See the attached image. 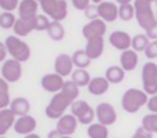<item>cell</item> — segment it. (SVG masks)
<instances>
[{
    "label": "cell",
    "instance_id": "cell-28",
    "mask_svg": "<svg viewBox=\"0 0 157 138\" xmlns=\"http://www.w3.org/2000/svg\"><path fill=\"white\" fill-rule=\"evenodd\" d=\"M87 136L88 138H108L109 130L106 126L101 124V123H92L87 128Z\"/></svg>",
    "mask_w": 157,
    "mask_h": 138
},
{
    "label": "cell",
    "instance_id": "cell-29",
    "mask_svg": "<svg viewBox=\"0 0 157 138\" xmlns=\"http://www.w3.org/2000/svg\"><path fill=\"white\" fill-rule=\"evenodd\" d=\"M72 80L77 84L78 87H86L91 81V76L86 69H75L72 73Z\"/></svg>",
    "mask_w": 157,
    "mask_h": 138
},
{
    "label": "cell",
    "instance_id": "cell-13",
    "mask_svg": "<svg viewBox=\"0 0 157 138\" xmlns=\"http://www.w3.org/2000/svg\"><path fill=\"white\" fill-rule=\"evenodd\" d=\"M83 36L88 40L91 37H99L106 33V22L102 21L101 18L94 19V21H90L88 24H86L83 26Z\"/></svg>",
    "mask_w": 157,
    "mask_h": 138
},
{
    "label": "cell",
    "instance_id": "cell-23",
    "mask_svg": "<svg viewBox=\"0 0 157 138\" xmlns=\"http://www.w3.org/2000/svg\"><path fill=\"white\" fill-rule=\"evenodd\" d=\"M10 109L14 112V115L18 117L26 116V115H29V111H30V102L24 97L14 98L10 104Z\"/></svg>",
    "mask_w": 157,
    "mask_h": 138
},
{
    "label": "cell",
    "instance_id": "cell-52",
    "mask_svg": "<svg viewBox=\"0 0 157 138\" xmlns=\"http://www.w3.org/2000/svg\"><path fill=\"white\" fill-rule=\"evenodd\" d=\"M0 138H6V137H0Z\"/></svg>",
    "mask_w": 157,
    "mask_h": 138
},
{
    "label": "cell",
    "instance_id": "cell-50",
    "mask_svg": "<svg viewBox=\"0 0 157 138\" xmlns=\"http://www.w3.org/2000/svg\"><path fill=\"white\" fill-rule=\"evenodd\" d=\"M36 2H37V3H39V4H40V2H43V0H36Z\"/></svg>",
    "mask_w": 157,
    "mask_h": 138
},
{
    "label": "cell",
    "instance_id": "cell-51",
    "mask_svg": "<svg viewBox=\"0 0 157 138\" xmlns=\"http://www.w3.org/2000/svg\"><path fill=\"white\" fill-rule=\"evenodd\" d=\"M62 138H72V137H62Z\"/></svg>",
    "mask_w": 157,
    "mask_h": 138
},
{
    "label": "cell",
    "instance_id": "cell-10",
    "mask_svg": "<svg viewBox=\"0 0 157 138\" xmlns=\"http://www.w3.org/2000/svg\"><path fill=\"white\" fill-rule=\"evenodd\" d=\"M78 120L73 115H63L61 119L57 120V127L55 130L59 131V134L62 137H72V134L76 133L77 130Z\"/></svg>",
    "mask_w": 157,
    "mask_h": 138
},
{
    "label": "cell",
    "instance_id": "cell-26",
    "mask_svg": "<svg viewBox=\"0 0 157 138\" xmlns=\"http://www.w3.org/2000/svg\"><path fill=\"white\" fill-rule=\"evenodd\" d=\"M72 61H73V65L77 69H86L91 64V58L87 55L86 50H76L72 54Z\"/></svg>",
    "mask_w": 157,
    "mask_h": 138
},
{
    "label": "cell",
    "instance_id": "cell-14",
    "mask_svg": "<svg viewBox=\"0 0 157 138\" xmlns=\"http://www.w3.org/2000/svg\"><path fill=\"white\" fill-rule=\"evenodd\" d=\"M36 126L37 122L33 116L26 115V116H21L15 120V124H14V131L17 134H22V136H28V134H32L36 130Z\"/></svg>",
    "mask_w": 157,
    "mask_h": 138
},
{
    "label": "cell",
    "instance_id": "cell-33",
    "mask_svg": "<svg viewBox=\"0 0 157 138\" xmlns=\"http://www.w3.org/2000/svg\"><path fill=\"white\" fill-rule=\"evenodd\" d=\"M135 17V7L134 4H123L119 6V18L121 21H131Z\"/></svg>",
    "mask_w": 157,
    "mask_h": 138
},
{
    "label": "cell",
    "instance_id": "cell-20",
    "mask_svg": "<svg viewBox=\"0 0 157 138\" xmlns=\"http://www.w3.org/2000/svg\"><path fill=\"white\" fill-rule=\"evenodd\" d=\"M138 54L132 49L125 50L120 55V65L125 72H131V70L135 69L136 65H138Z\"/></svg>",
    "mask_w": 157,
    "mask_h": 138
},
{
    "label": "cell",
    "instance_id": "cell-8",
    "mask_svg": "<svg viewBox=\"0 0 157 138\" xmlns=\"http://www.w3.org/2000/svg\"><path fill=\"white\" fill-rule=\"evenodd\" d=\"M95 117H97L98 123H101V124L108 127V126H112L116 123L117 113L112 104L101 102V104H98L97 108H95Z\"/></svg>",
    "mask_w": 157,
    "mask_h": 138
},
{
    "label": "cell",
    "instance_id": "cell-27",
    "mask_svg": "<svg viewBox=\"0 0 157 138\" xmlns=\"http://www.w3.org/2000/svg\"><path fill=\"white\" fill-rule=\"evenodd\" d=\"M47 35L54 41H59L65 37V28H63V25L61 24V22L51 21L48 29H47Z\"/></svg>",
    "mask_w": 157,
    "mask_h": 138
},
{
    "label": "cell",
    "instance_id": "cell-17",
    "mask_svg": "<svg viewBox=\"0 0 157 138\" xmlns=\"http://www.w3.org/2000/svg\"><path fill=\"white\" fill-rule=\"evenodd\" d=\"M39 3L36 0H21L18 6V15L22 19H33L37 17Z\"/></svg>",
    "mask_w": 157,
    "mask_h": 138
},
{
    "label": "cell",
    "instance_id": "cell-15",
    "mask_svg": "<svg viewBox=\"0 0 157 138\" xmlns=\"http://www.w3.org/2000/svg\"><path fill=\"white\" fill-rule=\"evenodd\" d=\"M99 18L105 22H114L119 18V7L113 2H102L98 4Z\"/></svg>",
    "mask_w": 157,
    "mask_h": 138
},
{
    "label": "cell",
    "instance_id": "cell-37",
    "mask_svg": "<svg viewBox=\"0 0 157 138\" xmlns=\"http://www.w3.org/2000/svg\"><path fill=\"white\" fill-rule=\"evenodd\" d=\"M145 55H146L147 60H155V58H157V40L150 41L147 49L145 50Z\"/></svg>",
    "mask_w": 157,
    "mask_h": 138
},
{
    "label": "cell",
    "instance_id": "cell-42",
    "mask_svg": "<svg viewBox=\"0 0 157 138\" xmlns=\"http://www.w3.org/2000/svg\"><path fill=\"white\" fill-rule=\"evenodd\" d=\"M145 32H146L145 35L149 37V40H152V41L153 40H157V22H156L155 25H152V26H150L147 30H145Z\"/></svg>",
    "mask_w": 157,
    "mask_h": 138
},
{
    "label": "cell",
    "instance_id": "cell-47",
    "mask_svg": "<svg viewBox=\"0 0 157 138\" xmlns=\"http://www.w3.org/2000/svg\"><path fill=\"white\" fill-rule=\"evenodd\" d=\"M91 2L94 3V4H97V6H98V4H101V3H102L103 0H91Z\"/></svg>",
    "mask_w": 157,
    "mask_h": 138
},
{
    "label": "cell",
    "instance_id": "cell-34",
    "mask_svg": "<svg viewBox=\"0 0 157 138\" xmlns=\"http://www.w3.org/2000/svg\"><path fill=\"white\" fill-rule=\"evenodd\" d=\"M15 22H17V19L13 13L3 11L0 14V28H3V29H14Z\"/></svg>",
    "mask_w": 157,
    "mask_h": 138
},
{
    "label": "cell",
    "instance_id": "cell-43",
    "mask_svg": "<svg viewBox=\"0 0 157 138\" xmlns=\"http://www.w3.org/2000/svg\"><path fill=\"white\" fill-rule=\"evenodd\" d=\"M8 51H7V47H6V44L3 43V41H0V62H4L6 61V57H7Z\"/></svg>",
    "mask_w": 157,
    "mask_h": 138
},
{
    "label": "cell",
    "instance_id": "cell-6",
    "mask_svg": "<svg viewBox=\"0 0 157 138\" xmlns=\"http://www.w3.org/2000/svg\"><path fill=\"white\" fill-rule=\"evenodd\" d=\"M72 104L69 102V100H66L62 93L59 91V93H57V94H54V97L51 98L50 104L46 106V116L50 117V119L58 120L63 116L65 111Z\"/></svg>",
    "mask_w": 157,
    "mask_h": 138
},
{
    "label": "cell",
    "instance_id": "cell-1",
    "mask_svg": "<svg viewBox=\"0 0 157 138\" xmlns=\"http://www.w3.org/2000/svg\"><path fill=\"white\" fill-rule=\"evenodd\" d=\"M149 97L144 90L128 89L121 97V106L127 113H136L144 105H146Z\"/></svg>",
    "mask_w": 157,
    "mask_h": 138
},
{
    "label": "cell",
    "instance_id": "cell-19",
    "mask_svg": "<svg viewBox=\"0 0 157 138\" xmlns=\"http://www.w3.org/2000/svg\"><path fill=\"white\" fill-rule=\"evenodd\" d=\"M36 30V18L33 19H22L18 18L14 25V33L18 37H24V36H28L30 32Z\"/></svg>",
    "mask_w": 157,
    "mask_h": 138
},
{
    "label": "cell",
    "instance_id": "cell-39",
    "mask_svg": "<svg viewBox=\"0 0 157 138\" xmlns=\"http://www.w3.org/2000/svg\"><path fill=\"white\" fill-rule=\"evenodd\" d=\"M72 4L76 10L84 11L90 4H91V0H72Z\"/></svg>",
    "mask_w": 157,
    "mask_h": 138
},
{
    "label": "cell",
    "instance_id": "cell-21",
    "mask_svg": "<svg viewBox=\"0 0 157 138\" xmlns=\"http://www.w3.org/2000/svg\"><path fill=\"white\" fill-rule=\"evenodd\" d=\"M109 86H110V83L106 80V77L99 76V77L91 79V81H90V84L87 86V89H88L90 94H92V95H103L105 93H108Z\"/></svg>",
    "mask_w": 157,
    "mask_h": 138
},
{
    "label": "cell",
    "instance_id": "cell-5",
    "mask_svg": "<svg viewBox=\"0 0 157 138\" xmlns=\"http://www.w3.org/2000/svg\"><path fill=\"white\" fill-rule=\"evenodd\" d=\"M142 86L147 95L157 94V64L149 61L142 68Z\"/></svg>",
    "mask_w": 157,
    "mask_h": 138
},
{
    "label": "cell",
    "instance_id": "cell-3",
    "mask_svg": "<svg viewBox=\"0 0 157 138\" xmlns=\"http://www.w3.org/2000/svg\"><path fill=\"white\" fill-rule=\"evenodd\" d=\"M134 7H135V18L138 21V25L144 30H147L152 25L157 22L156 14L153 13L150 3L145 2V0H135Z\"/></svg>",
    "mask_w": 157,
    "mask_h": 138
},
{
    "label": "cell",
    "instance_id": "cell-36",
    "mask_svg": "<svg viewBox=\"0 0 157 138\" xmlns=\"http://www.w3.org/2000/svg\"><path fill=\"white\" fill-rule=\"evenodd\" d=\"M19 0H0V8L8 13H13L14 10H18Z\"/></svg>",
    "mask_w": 157,
    "mask_h": 138
},
{
    "label": "cell",
    "instance_id": "cell-24",
    "mask_svg": "<svg viewBox=\"0 0 157 138\" xmlns=\"http://www.w3.org/2000/svg\"><path fill=\"white\" fill-rule=\"evenodd\" d=\"M105 77L109 83H113V84H119L124 80L125 77V70L121 68V66H117V65H113V66H109L105 72Z\"/></svg>",
    "mask_w": 157,
    "mask_h": 138
},
{
    "label": "cell",
    "instance_id": "cell-12",
    "mask_svg": "<svg viewBox=\"0 0 157 138\" xmlns=\"http://www.w3.org/2000/svg\"><path fill=\"white\" fill-rule=\"evenodd\" d=\"M109 43L112 44V47H114L116 50H120L123 53L125 50H130L132 37L124 30H114L109 36Z\"/></svg>",
    "mask_w": 157,
    "mask_h": 138
},
{
    "label": "cell",
    "instance_id": "cell-46",
    "mask_svg": "<svg viewBox=\"0 0 157 138\" xmlns=\"http://www.w3.org/2000/svg\"><path fill=\"white\" fill-rule=\"evenodd\" d=\"M24 138H40V136H37V134L32 133V134H28V136H25Z\"/></svg>",
    "mask_w": 157,
    "mask_h": 138
},
{
    "label": "cell",
    "instance_id": "cell-38",
    "mask_svg": "<svg viewBox=\"0 0 157 138\" xmlns=\"http://www.w3.org/2000/svg\"><path fill=\"white\" fill-rule=\"evenodd\" d=\"M84 14L86 17L90 19V21H94V19H98L99 18V14H98V6L95 4H90L88 7L84 10Z\"/></svg>",
    "mask_w": 157,
    "mask_h": 138
},
{
    "label": "cell",
    "instance_id": "cell-30",
    "mask_svg": "<svg viewBox=\"0 0 157 138\" xmlns=\"http://www.w3.org/2000/svg\"><path fill=\"white\" fill-rule=\"evenodd\" d=\"M11 104L10 93H8V81H6L3 77H0V111L7 109V106Z\"/></svg>",
    "mask_w": 157,
    "mask_h": 138
},
{
    "label": "cell",
    "instance_id": "cell-41",
    "mask_svg": "<svg viewBox=\"0 0 157 138\" xmlns=\"http://www.w3.org/2000/svg\"><path fill=\"white\" fill-rule=\"evenodd\" d=\"M146 106H147V109L150 111V113H157V94L152 95V97L149 98Z\"/></svg>",
    "mask_w": 157,
    "mask_h": 138
},
{
    "label": "cell",
    "instance_id": "cell-40",
    "mask_svg": "<svg viewBox=\"0 0 157 138\" xmlns=\"http://www.w3.org/2000/svg\"><path fill=\"white\" fill-rule=\"evenodd\" d=\"M131 138H153V134L149 133V131H146L144 127H138L135 131V134H134Z\"/></svg>",
    "mask_w": 157,
    "mask_h": 138
},
{
    "label": "cell",
    "instance_id": "cell-25",
    "mask_svg": "<svg viewBox=\"0 0 157 138\" xmlns=\"http://www.w3.org/2000/svg\"><path fill=\"white\" fill-rule=\"evenodd\" d=\"M61 93L63 94V97H65L66 100H69V102L73 104L75 101H77L76 98L78 97V93L80 91H78V86L73 80H66L62 90H61Z\"/></svg>",
    "mask_w": 157,
    "mask_h": 138
},
{
    "label": "cell",
    "instance_id": "cell-4",
    "mask_svg": "<svg viewBox=\"0 0 157 138\" xmlns=\"http://www.w3.org/2000/svg\"><path fill=\"white\" fill-rule=\"evenodd\" d=\"M40 8L52 21H63L68 17V3L66 0H43Z\"/></svg>",
    "mask_w": 157,
    "mask_h": 138
},
{
    "label": "cell",
    "instance_id": "cell-32",
    "mask_svg": "<svg viewBox=\"0 0 157 138\" xmlns=\"http://www.w3.org/2000/svg\"><path fill=\"white\" fill-rule=\"evenodd\" d=\"M142 127L152 134H157V113L145 115L142 119Z\"/></svg>",
    "mask_w": 157,
    "mask_h": 138
},
{
    "label": "cell",
    "instance_id": "cell-44",
    "mask_svg": "<svg viewBox=\"0 0 157 138\" xmlns=\"http://www.w3.org/2000/svg\"><path fill=\"white\" fill-rule=\"evenodd\" d=\"M47 138H62V136L59 134V131L58 130H52V131H50V133L47 134Z\"/></svg>",
    "mask_w": 157,
    "mask_h": 138
},
{
    "label": "cell",
    "instance_id": "cell-31",
    "mask_svg": "<svg viewBox=\"0 0 157 138\" xmlns=\"http://www.w3.org/2000/svg\"><path fill=\"white\" fill-rule=\"evenodd\" d=\"M150 40L149 37H147L146 35H135L132 37V43H131V49L134 50V51L136 53H141L147 49V46H149Z\"/></svg>",
    "mask_w": 157,
    "mask_h": 138
},
{
    "label": "cell",
    "instance_id": "cell-16",
    "mask_svg": "<svg viewBox=\"0 0 157 138\" xmlns=\"http://www.w3.org/2000/svg\"><path fill=\"white\" fill-rule=\"evenodd\" d=\"M73 61H72V57L68 54H59L57 58H55L54 62V69L55 73H58L62 77H66V76L72 75L73 73Z\"/></svg>",
    "mask_w": 157,
    "mask_h": 138
},
{
    "label": "cell",
    "instance_id": "cell-7",
    "mask_svg": "<svg viewBox=\"0 0 157 138\" xmlns=\"http://www.w3.org/2000/svg\"><path fill=\"white\" fill-rule=\"evenodd\" d=\"M71 111L72 115L78 120V123L88 126L92 124V120L95 117V111L87 101H81V100L75 101L71 105Z\"/></svg>",
    "mask_w": 157,
    "mask_h": 138
},
{
    "label": "cell",
    "instance_id": "cell-9",
    "mask_svg": "<svg viewBox=\"0 0 157 138\" xmlns=\"http://www.w3.org/2000/svg\"><path fill=\"white\" fill-rule=\"evenodd\" d=\"M2 77L8 83H15L22 76V65L15 60H6L2 65Z\"/></svg>",
    "mask_w": 157,
    "mask_h": 138
},
{
    "label": "cell",
    "instance_id": "cell-48",
    "mask_svg": "<svg viewBox=\"0 0 157 138\" xmlns=\"http://www.w3.org/2000/svg\"><path fill=\"white\" fill-rule=\"evenodd\" d=\"M145 2H147V3H150V4H152V3L156 2V0H145Z\"/></svg>",
    "mask_w": 157,
    "mask_h": 138
},
{
    "label": "cell",
    "instance_id": "cell-35",
    "mask_svg": "<svg viewBox=\"0 0 157 138\" xmlns=\"http://www.w3.org/2000/svg\"><path fill=\"white\" fill-rule=\"evenodd\" d=\"M50 24H51V21L46 14H39L36 17V30H47Z\"/></svg>",
    "mask_w": 157,
    "mask_h": 138
},
{
    "label": "cell",
    "instance_id": "cell-11",
    "mask_svg": "<svg viewBox=\"0 0 157 138\" xmlns=\"http://www.w3.org/2000/svg\"><path fill=\"white\" fill-rule=\"evenodd\" d=\"M41 87H43L44 91L47 93H59L62 90L63 84H65V80H63L62 76H59L58 73H47L41 77V81H40Z\"/></svg>",
    "mask_w": 157,
    "mask_h": 138
},
{
    "label": "cell",
    "instance_id": "cell-22",
    "mask_svg": "<svg viewBox=\"0 0 157 138\" xmlns=\"http://www.w3.org/2000/svg\"><path fill=\"white\" fill-rule=\"evenodd\" d=\"M15 124V115L11 109L0 111V137H4L6 133Z\"/></svg>",
    "mask_w": 157,
    "mask_h": 138
},
{
    "label": "cell",
    "instance_id": "cell-45",
    "mask_svg": "<svg viewBox=\"0 0 157 138\" xmlns=\"http://www.w3.org/2000/svg\"><path fill=\"white\" fill-rule=\"evenodd\" d=\"M117 3H119L120 6H123V4H131V2H132V0H116Z\"/></svg>",
    "mask_w": 157,
    "mask_h": 138
},
{
    "label": "cell",
    "instance_id": "cell-18",
    "mask_svg": "<svg viewBox=\"0 0 157 138\" xmlns=\"http://www.w3.org/2000/svg\"><path fill=\"white\" fill-rule=\"evenodd\" d=\"M103 47H105V41H103V37L99 36V37H91L87 40L86 44V53L91 60H97L102 55L103 53Z\"/></svg>",
    "mask_w": 157,
    "mask_h": 138
},
{
    "label": "cell",
    "instance_id": "cell-2",
    "mask_svg": "<svg viewBox=\"0 0 157 138\" xmlns=\"http://www.w3.org/2000/svg\"><path fill=\"white\" fill-rule=\"evenodd\" d=\"M6 47H7L8 55H11V58L18 62H26L30 58V47L25 43L22 39H19L18 36L13 35L8 36L4 41Z\"/></svg>",
    "mask_w": 157,
    "mask_h": 138
},
{
    "label": "cell",
    "instance_id": "cell-49",
    "mask_svg": "<svg viewBox=\"0 0 157 138\" xmlns=\"http://www.w3.org/2000/svg\"><path fill=\"white\" fill-rule=\"evenodd\" d=\"M156 18H157V0H156Z\"/></svg>",
    "mask_w": 157,
    "mask_h": 138
}]
</instances>
